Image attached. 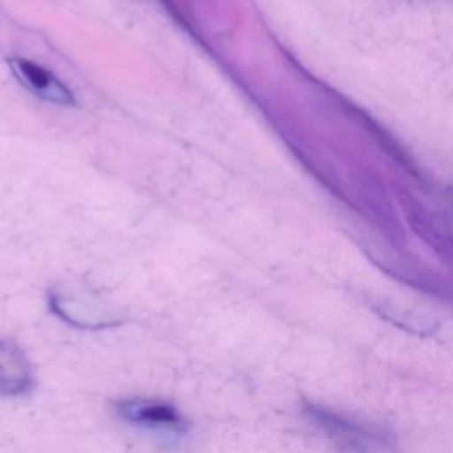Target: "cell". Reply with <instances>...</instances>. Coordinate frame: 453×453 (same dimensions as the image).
<instances>
[{"mask_svg": "<svg viewBox=\"0 0 453 453\" xmlns=\"http://www.w3.org/2000/svg\"><path fill=\"white\" fill-rule=\"evenodd\" d=\"M119 414L138 426L161 432L180 435L188 430L186 419L179 414V411L165 402L157 400H145V398H131L119 403Z\"/></svg>", "mask_w": 453, "mask_h": 453, "instance_id": "obj_2", "label": "cell"}, {"mask_svg": "<svg viewBox=\"0 0 453 453\" xmlns=\"http://www.w3.org/2000/svg\"><path fill=\"white\" fill-rule=\"evenodd\" d=\"M306 412L317 423V426H320L334 441L349 448H356V449L384 448V434H380L375 428L365 426L361 423L347 419L338 412H333L329 409L317 407V405H310Z\"/></svg>", "mask_w": 453, "mask_h": 453, "instance_id": "obj_1", "label": "cell"}, {"mask_svg": "<svg viewBox=\"0 0 453 453\" xmlns=\"http://www.w3.org/2000/svg\"><path fill=\"white\" fill-rule=\"evenodd\" d=\"M32 384L30 365L11 342H0V395H19Z\"/></svg>", "mask_w": 453, "mask_h": 453, "instance_id": "obj_4", "label": "cell"}, {"mask_svg": "<svg viewBox=\"0 0 453 453\" xmlns=\"http://www.w3.org/2000/svg\"><path fill=\"white\" fill-rule=\"evenodd\" d=\"M9 64L16 78L30 92L57 104H74L71 90L51 71L25 58H11Z\"/></svg>", "mask_w": 453, "mask_h": 453, "instance_id": "obj_3", "label": "cell"}]
</instances>
